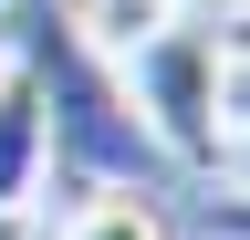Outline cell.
<instances>
[{
    "label": "cell",
    "mask_w": 250,
    "mask_h": 240,
    "mask_svg": "<svg viewBox=\"0 0 250 240\" xmlns=\"http://www.w3.org/2000/svg\"><path fill=\"white\" fill-rule=\"evenodd\" d=\"M219 42H229V73H219V115H229V136H250V21L219 11Z\"/></svg>",
    "instance_id": "obj_4"
},
{
    "label": "cell",
    "mask_w": 250,
    "mask_h": 240,
    "mask_svg": "<svg viewBox=\"0 0 250 240\" xmlns=\"http://www.w3.org/2000/svg\"><path fill=\"white\" fill-rule=\"evenodd\" d=\"M229 198H250V136H229Z\"/></svg>",
    "instance_id": "obj_7"
},
{
    "label": "cell",
    "mask_w": 250,
    "mask_h": 240,
    "mask_svg": "<svg viewBox=\"0 0 250 240\" xmlns=\"http://www.w3.org/2000/svg\"><path fill=\"white\" fill-rule=\"evenodd\" d=\"M198 219H208V240H250V198H198Z\"/></svg>",
    "instance_id": "obj_5"
},
{
    "label": "cell",
    "mask_w": 250,
    "mask_h": 240,
    "mask_svg": "<svg viewBox=\"0 0 250 240\" xmlns=\"http://www.w3.org/2000/svg\"><path fill=\"white\" fill-rule=\"evenodd\" d=\"M11 63H21V52H11V21H0V84H11Z\"/></svg>",
    "instance_id": "obj_8"
},
{
    "label": "cell",
    "mask_w": 250,
    "mask_h": 240,
    "mask_svg": "<svg viewBox=\"0 0 250 240\" xmlns=\"http://www.w3.org/2000/svg\"><path fill=\"white\" fill-rule=\"evenodd\" d=\"M52 240H167V219H156V198H146V188H136V198H125V188H94Z\"/></svg>",
    "instance_id": "obj_3"
},
{
    "label": "cell",
    "mask_w": 250,
    "mask_h": 240,
    "mask_svg": "<svg viewBox=\"0 0 250 240\" xmlns=\"http://www.w3.org/2000/svg\"><path fill=\"white\" fill-rule=\"evenodd\" d=\"M0 240H52V230L31 219V209H0Z\"/></svg>",
    "instance_id": "obj_6"
},
{
    "label": "cell",
    "mask_w": 250,
    "mask_h": 240,
    "mask_svg": "<svg viewBox=\"0 0 250 240\" xmlns=\"http://www.w3.org/2000/svg\"><path fill=\"white\" fill-rule=\"evenodd\" d=\"M219 73H229V42H219V11H177L167 32H146L136 52L115 63V94L136 105V126L156 157L219 177L229 157V115H219Z\"/></svg>",
    "instance_id": "obj_1"
},
{
    "label": "cell",
    "mask_w": 250,
    "mask_h": 240,
    "mask_svg": "<svg viewBox=\"0 0 250 240\" xmlns=\"http://www.w3.org/2000/svg\"><path fill=\"white\" fill-rule=\"evenodd\" d=\"M42 177H52V94L31 63H11V84H0V209H31Z\"/></svg>",
    "instance_id": "obj_2"
},
{
    "label": "cell",
    "mask_w": 250,
    "mask_h": 240,
    "mask_svg": "<svg viewBox=\"0 0 250 240\" xmlns=\"http://www.w3.org/2000/svg\"><path fill=\"white\" fill-rule=\"evenodd\" d=\"M229 11H240V21H250V0H229Z\"/></svg>",
    "instance_id": "obj_10"
},
{
    "label": "cell",
    "mask_w": 250,
    "mask_h": 240,
    "mask_svg": "<svg viewBox=\"0 0 250 240\" xmlns=\"http://www.w3.org/2000/svg\"><path fill=\"white\" fill-rule=\"evenodd\" d=\"M0 11H11V0H0Z\"/></svg>",
    "instance_id": "obj_11"
},
{
    "label": "cell",
    "mask_w": 250,
    "mask_h": 240,
    "mask_svg": "<svg viewBox=\"0 0 250 240\" xmlns=\"http://www.w3.org/2000/svg\"><path fill=\"white\" fill-rule=\"evenodd\" d=\"M188 11H229V0H188Z\"/></svg>",
    "instance_id": "obj_9"
}]
</instances>
